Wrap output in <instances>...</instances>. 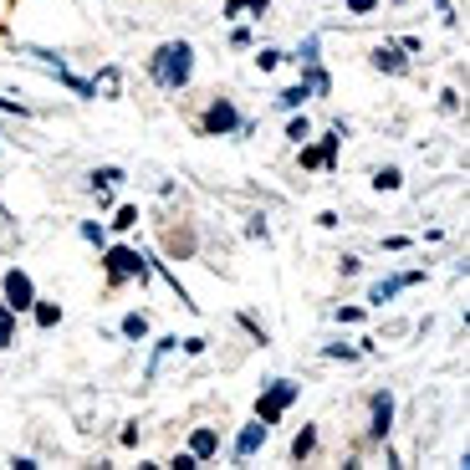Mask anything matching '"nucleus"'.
Listing matches in <instances>:
<instances>
[{
	"label": "nucleus",
	"instance_id": "obj_1",
	"mask_svg": "<svg viewBox=\"0 0 470 470\" xmlns=\"http://www.w3.org/2000/svg\"><path fill=\"white\" fill-rule=\"evenodd\" d=\"M189 72H194V51L185 41H169V46L153 51V82L159 87H185Z\"/></svg>",
	"mask_w": 470,
	"mask_h": 470
},
{
	"label": "nucleus",
	"instance_id": "obj_2",
	"mask_svg": "<svg viewBox=\"0 0 470 470\" xmlns=\"http://www.w3.org/2000/svg\"><path fill=\"white\" fill-rule=\"evenodd\" d=\"M292 399H297V384L276 378V384H271L266 394H261V404H256V420H261V424H276V420H281V409H286Z\"/></svg>",
	"mask_w": 470,
	"mask_h": 470
},
{
	"label": "nucleus",
	"instance_id": "obj_3",
	"mask_svg": "<svg viewBox=\"0 0 470 470\" xmlns=\"http://www.w3.org/2000/svg\"><path fill=\"white\" fill-rule=\"evenodd\" d=\"M143 271H149V266H143V256H138V251H128V245L108 251V276H113V281H128V276H138V281H143Z\"/></svg>",
	"mask_w": 470,
	"mask_h": 470
},
{
	"label": "nucleus",
	"instance_id": "obj_4",
	"mask_svg": "<svg viewBox=\"0 0 470 470\" xmlns=\"http://www.w3.org/2000/svg\"><path fill=\"white\" fill-rule=\"evenodd\" d=\"M31 302H36L31 276H26V271H6V307H10V312H26Z\"/></svg>",
	"mask_w": 470,
	"mask_h": 470
},
{
	"label": "nucleus",
	"instance_id": "obj_5",
	"mask_svg": "<svg viewBox=\"0 0 470 470\" xmlns=\"http://www.w3.org/2000/svg\"><path fill=\"white\" fill-rule=\"evenodd\" d=\"M337 143H343V128H332V138H322L317 149H302V164H307V169L332 164V159H337Z\"/></svg>",
	"mask_w": 470,
	"mask_h": 470
},
{
	"label": "nucleus",
	"instance_id": "obj_6",
	"mask_svg": "<svg viewBox=\"0 0 470 470\" xmlns=\"http://www.w3.org/2000/svg\"><path fill=\"white\" fill-rule=\"evenodd\" d=\"M235 123H241V118H235V108H230V102H225V97H220V102H215V108H210V113H205V133H230V128H235Z\"/></svg>",
	"mask_w": 470,
	"mask_h": 470
},
{
	"label": "nucleus",
	"instance_id": "obj_7",
	"mask_svg": "<svg viewBox=\"0 0 470 470\" xmlns=\"http://www.w3.org/2000/svg\"><path fill=\"white\" fill-rule=\"evenodd\" d=\"M414 281H420V271H404V276H388V281H373V292H368V302H378V307H384V302H388V297H394V292H404V286H414Z\"/></svg>",
	"mask_w": 470,
	"mask_h": 470
},
{
	"label": "nucleus",
	"instance_id": "obj_8",
	"mask_svg": "<svg viewBox=\"0 0 470 470\" xmlns=\"http://www.w3.org/2000/svg\"><path fill=\"white\" fill-rule=\"evenodd\" d=\"M261 440H266V424H261V420H256V424H245V429H241V440H235V455H241V460H251V455L261 450Z\"/></svg>",
	"mask_w": 470,
	"mask_h": 470
},
{
	"label": "nucleus",
	"instance_id": "obj_9",
	"mask_svg": "<svg viewBox=\"0 0 470 470\" xmlns=\"http://www.w3.org/2000/svg\"><path fill=\"white\" fill-rule=\"evenodd\" d=\"M215 450H220V435H215V429H194V440H189V455H194V460H210Z\"/></svg>",
	"mask_w": 470,
	"mask_h": 470
},
{
	"label": "nucleus",
	"instance_id": "obj_10",
	"mask_svg": "<svg viewBox=\"0 0 470 470\" xmlns=\"http://www.w3.org/2000/svg\"><path fill=\"white\" fill-rule=\"evenodd\" d=\"M388 420H394V399L378 394V399H373V440H384V435H388Z\"/></svg>",
	"mask_w": 470,
	"mask_h": 470
},
{
	"label": "nucleus",
	"instance_id": "obj_11",
	"mask_svg": "<svg viewBox=\"0 0 470 470\" xmlns=\"http://www.w3.org/2000/svg\"><path fill=\"white\" fill-rule=\"evenodd\" d=\"M373 67H378V72H404V57H399L394 46H378V51H373Z\"/></svg>",
	"mask_w": 470,
	"mask_h": 470
},
{
	"label": "nucleus",
	"instance_id": "obj_12",
	"mask_svg": "<svg viewBox=\"0 0 470 470\" xmlns=\"http://www.w3.org/2000/svg\"><path fill=\"white\" fill-rule=\"evenodd\" d=\"M118 82H123V77H118V67H102V77L93 82V93H102V97H118Z\"/></svg>",
	"mask_w": 470,
	"mask_h": 470
},
{
	"label": "nucleus",
	"instance_id": "obj_13",
	"mask_svg": "<svg viewBox=\"0 0 470 470\" xmlns=\"http://www.w3.org/2000/svg\"><path fill=\"white\" fill-rule=\"evenodd\" d=\"M10 343H16V312L0 307V348H10Z\"/></svg>",
	"mask_w": 470,
	"mask_h": 470
},
{
	"label": "nucleus",
	"instance_id": "obj_14",
	"mask_svg": "<svg viewBox=\"0 0 470 470\" xmlns=\"http://www.w3.org/2000/svg\"><path fill=\"white\" fill-rule=\"evenodd\" d=\"M307 97H312V93H307V82H297V87H286V93H281L276 102H281V108H302Z\"/></svg>",
	"mask_w": 470,
	"mask_h": 470
},
{
	"label": "nucleus",
	"instance_id": "obj_15",
	"mask_svg": "<svg viewBox=\"0 0 470 470\" xmlns=\"http://www.w3.org/2000/svg\"><path fill=\"white\" fill-rule=\"evenodd\" d=\"M123 332L128 337H143V332H149V317H143V312H128V317H123Z\"/></svg>",
	"mask_w": 470,
	"mask_h": 470
},
{
	"label": "nucleus",
	"instance_id": "obj_16",
	"mask_svg": "<svg viewBox=\"0 0 470 470\" xmlns=\"http://www.w3.org/2000/svg\"><path fill=\"white\" fill-rule=\"evenodd\" d=\"M241 10H256V16H261L266 0H225V16H241Z\"/></svg>",
	"mask_w": 470,
	"mask_h": 470
},
{
	"label": "nucleus",
	"instance_id": "obj_17",
	"mask_svg": "<svg viewBox=\"0 0 470 470\" xmlns=\"http://www.w3.org/2000/svg\"><path fill=\"white\" fill-rule=\"evenodd\" d=\"M373 185H378V189H399V185H404V174H399V169H378Z\"/></svg>",
	"mask_w": 470,
	"mask_h": 470
},
{
	"label": "nucleus",
	"instance_id": "obj_18",
	"mask_svg": "<svg viewBox=\"0 0 470 470\" xmlns=\"http://www.w3.org/2000/svg\"><path fill=\"white\" fill-rule=\"evenodd\" d=\"M57 317H62V307H51V302L36 307V322H41V328H57Z\"/></svg>",
	"mask_w": 470,
	"mask_h": 470
},
{
	"label": "nucleus",
	"instance_id": "obj_19",
	"mask_svg": "<svg viewBox=\"0 0 470 470\" xmlns=\"http://www.w3.org/2000/svg\"><path fill=\"white\" fill-rule=\"evenodd\" d=\"M113 225H118V230H133V225H138V210H133V205H123V210H118V220H113Z\"/></svg>",
	"mask_w": 470,
	"mask_h": 470
},
{
	"label": "nucleus",
	"instance_id": "obj_20",
	"mask_svg": "<svg viewBox=\"0 0 470 470\" xmlns=\"http://www.w3.org/2000/svg\"><path fill=\"white\" fill-rule=\"evenodd\" d=\"M312 445H317V435H312V429H302V435H297V445H292V455H297V460H302V455H307Z\"/></svg>",
	"mask_w": 470,
	"mask_h": 470
},
{
	"label": "nucleus",
	"instance_id": "obj_21",
	"mask_svg": "<svg viewBox=\"0 0 470 470\" xmlns=\"http://www.w3.org/2000/svg\"><path fill=\"white\" fill-rule=\"evenodd\" d=\"M297 57H302V67H312V62H317V36H307V41H302V51H297Z\"/></svg>",
	"mask_w": 470,
	"mask_h": 470
},
{
	"label": "nucleus",
	"instance_id": "obj_22",
	"mask_svg": "<svg viewBox=\"0 0 470 470\" xmlns=\"http://www.w3.org/2000/svg\"><path fill=\"white\" fill-rule=\"evenodd\" d=\"M286 138H297V143H302V138H307V118H292V128H286Z\"/></svg>",
	"mask_w": 470,
	"mask_h": 470
},
{
	"label": "nucleus",
	"instance_id": "obj_23",
	"mask_svg": "<svg viewBox=\"0 0 470 470\" xmlns=\"http://www.w3.org/2000/svg\"><path fill=\"white\" fill-rule=\"evenodd\" d=\"M373 6H378V0H348V10H358V16H368Z\"/></svg>",
	"mask_w": 470,
	"mask_h": 470
}]
</instances>
